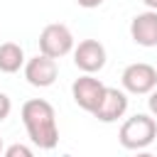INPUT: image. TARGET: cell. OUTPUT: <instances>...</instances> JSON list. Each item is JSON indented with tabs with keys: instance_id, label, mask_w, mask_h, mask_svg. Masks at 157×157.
<instances>
[{
	"instance_id": "1",
	"label": "cell",
	"mask_w": 157,
	"mask_h": 157,
	"mask_svg": "<svg viewBox=\"0 0 157 157\" xmlns=\"http://www.w3.org/2000/svg\"><path fill=\"white\" fill-rule=\"evenodd\" d=\"M22 123L29 135V140L39 150H54L59 142V128H56V113L54 105L44 98H29L22 105Z\"/></svg>"
},
{
	"instance_id": "2",
	"label": "cell",
	"mask_w": 157,
	"mask_h": 157,
	"mask_svg": "<svg viewBox=\"0 0 157 157\" xmlns=\"http://www.w3.org/2000/svg\"><path fill=\"white\" fill-rule=\"evenodd\" d=\"M155 137H157V123L152 115H145V113H135L132 118H128L118 132L120 145L125 150H137V152L152 145Z\"/></svg>"
},
{
	"instance_id": "3",
	"label": "cell",
	"mask_w": 157,
	"mask_h": 157,
	"mask_svg": "<svg viewBox=\"0 0 157 157\" xmlns=\"http://www.w3.org/2000/svg\"><path fill=\"white\" fill-rule=\"evenodd\" d=\"M71 49H74V34H71V29L66 25L52 22V25H47L42 29V34H39V54H44V56L56 61V59L66 56Z\"/></svg>"
},
{
	"instance_id": "4",
	"label": "cell",
	"mask_w": 157,
	"mask_h": 157,
	"mask_svg": "<svg viewBox=\"0 0 157 157\" xmlns=\"http://www.w3.org/2000/svg\"><path fill=\"white\" fill-rule=\"evenodd\" d=\"M105 88H108V86H105L101 78H96V76H91V74H83V76H78V78L74 81L71 96H74V103H76L81 110L96 113V108L101 105V101H103V96H105Z\"/></svg>"
},
{
	"instance_id": "5",
	"label": "cell",
	"mask_w": 157,
	"mask_h": 157,
	"mask_svg": "<svg viewBox=\"0 0 157 157\" xmlns=\"http://www.w3.org/2000/svg\"><path fill=\"white\" fill-rule=\"evenodd\" d=\"M123 88L128 93H135V96H145V93H152L157 88V69L152 64H145V61H135L130 66H125L123 76Z\"/></svg>"
},
{
	"instance_id": "6",
	"label": "cell",
	"mask_w": 157,
	"mask_h": 157,
	"mask_svg": "<svg viewBox=\"0 0 157 157\" xmlns=\"http://www.w3.org/2000/svg\"><path fill=\"white\" fill-rule=\"evenodd\" d=\"M74 64L83 74H96L105 66V47L98 39H83L74 49Z\"/></svg>"
},
{
	"instance_id": "7",
	"label": "cell",
	"mask_w": 157,
	"mask_h": 157,
	"mask_svg": "<svg viewBox=\"0 0 157 157\" xmlns=\"http://www.w3.org/2000/svg\"><path fill=\"white\" fill-rule=\"evenodd\" d=\"M56 76H59L56 61L49 59V56H44V54H37V56H32V59L25 61V78H27V83L34 86V88H47V86H52V83L56 81Z\"/></svg>"
},
{
	"instance_id": "8",
	"label": "cell",
	"mask_w": 157,
	"mask_h": 157,
	"mask_svg": "<svg viewBox=\"0 0 157 157\" xmlns=\"http://www.w3.org/2000/svg\"><path fill=\"white\" fill-rule=\"evenodd\" d=\"M130 37L140 47H157V12L147 10L135 15L130 22Z\"/></svg>"
},
{
	"instance_id": "9",
	"label": "cell",
	"mask_w": 157,
	"mask_h": 157,
	"mask_svg": "<svg viewBox=\"0 0 157 157\" xmlns=\"http://www.w3.org/2000/svg\"><path fill=\"white\" fill-rule=\"evenodd\" d=\"M125 110H128V93L118 91V88H105V96L93 115L101 123H115L118 118L125 115Z\"/></svg>"
},
{
	"instance_id": "10",
	"label": "cell",
	"mask_w": 157,
	"mask_h": 157,
	"mask_svg": "<svg viewBox=\"0 0 157 157\" xmlns=\"http://www.w3.org/2000/svg\"><path fill=\"white\" fill-rule=\"evenodd\" d=\"M25 66V52L15 42H2L0 44V71L2 74H15Z\"/></svg>"
},
{
	"instance_id": "11",
	"label": "cell",
	"mask_w": 157,
	"mask_h": 157,
	"mask_svg": "<svg viewBox=\"0 0 157 157\" xmlns=\"http://www.w3.org/2000/svg\"><path fill=\"white\" fill-rule=\"evenodd\" d=\"M2 157H34V152H32L27 145H22V142H15V145H10V147L2 152Z\"/></svg>"
},
{
	"instance_id": "12",
	"label": "cell",
	"mask_w": 157,
	"mask_h": 157,
	"mask_svg": "<svg viewBox=\"0 0 157 157\" xmlns=\"http://www.w3.org/2000/svg\"><path fill=\"white\" fill-rule=\"evenodd\" d=\"M10 110H12V101H10V96H7V93H2V91H0V123L10 115Z\"/></svg>"
},
{
	"instance_id": "13",
	"label": "cell",
	"mask_w": 157,
	"mask_h": 157,
	"mask_svg": "<svg viewBox=\"0 0 157 157\" xmlns=\"http://www.w3.org/2000/svg\"><path fill=\"white\" fill-rule=\"evenodd\" d=\"M147 108H150V113L157 118V88L150 93V98H147Z\"/></svg>"
},
{
	"instance_id": "14",
	"label": "cell",
	"mask_w": 157,
	"mask_h": 157,
	"mask_svg": "<svg viewBox=\"0 0 157 157\" xmlns=\"http://www.w3.org/2000/svg\"><path fill=\"white\" fill-rule=\"evenodd\" d=\"M81 7H86V10H93V7H101L103 5V0H76Z\"/></svg>"
},
{
	"instance_id": "15",
	"label": "cell",
	"mask_w": 157,
	"mask_h": 157,
	"mask_svg": "<svg viewBox=\"0 0 157 157\" xmlns=\"http://www.w3.org/2000/svg\"><path fill=\"white\" fill-rule=\"evenodd\" d=\"M142 2H145L150 10H155V12H157V0H142Z\"/></svg>"
},
{
	"instance_id": "16",
	"label": "cell",
	"mask_w": 157,
	"mask_h": 157,
	"mask_svg": "<svg viewBox=\"0 0 157 157\" xmlns=\"http://www.w3.org/2000/svg\"><path fill=\"white\" fill-rule=\"evenodd\" d=\"M135 157H155V155H150V152H137Z\"/></svg>"
},
{
	"instance_id": "17",
	"label": "cell",
	"mask_w": 157,
	"mask_h": 157,
	"mask_svg": "<svg viewBox=\"0 0 157 157\" xmlns=\"http://www.w3.org/2000/svg\"><path fill=\"white\" fill-rule=\"evenodd\" d=\"M0 157H2V137H0Z\"/></svg>"
}]
</instances>
